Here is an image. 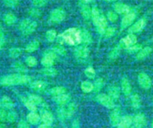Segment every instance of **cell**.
I'll return each mask as SVG.
<instances>
[{
  "label": "cell",
  "instance_id": "obj_1",
  "mask_svg": "<svg viewBox=\"0 0 153 128\" xmlns=\"http://www.w3.org/2000/svg\"><path fill=\"white\" fill-rule=\"evenodd\" d=\"M62 41L70 45H75L80 44L81 40V31L75 28H71L65 31L59 36Z\"/></svg>",
  "mask_w": 153,
  "mask_h": 128
},
{
  "label": "cell",
  "instance_id": "obj_2",
  "mask_svg": "<svg viewBox=\"0 0 153 128\" xmlns=\"http://www.w3.org/2000/svg\"><path fill=\"white\" fill-rule=\"evenodd\" d=\"M31 80L30 76L20 74H13L6 75L1 78L0 83L3 86H15L29 83Z\"/></svg>",
  "mask_w": 153,
  "mask_h": 128
},
{
  "label": "cell",
  "instance_id": "obj_3",
  "mask_svg": "<svg viewBox=\"0 0 153 128\" xmlns=\"http://www.w3.org/2000/svg\"><path fill=\"white\" fill-rule=\"evenodd\" d=\"M37 28V23L30 19H25L19 24V29L25 35L32 34Z\"/></svg>",
  "mask_w": 153,
  "mask_h": 128
},
{
  "label": "cell",
  "instance_id": "obj_4",
  "mask_svg": "<svg viewBox=\"0 0 153 128\" xmlns=\"http://www.w3.org/2000/svg\"><path fill=\"white\" fill-rule=\"evenodd\" d=\"M50 20L55 23L62 22L66 17L65 11L61 8H57L54 9L50 15Z\"/></svg>",
  "mask_w": 153,
  "mask_h": 128
},
{
  "label": "cell",
  "instance_id": "obj_5",
  "mask_svg": "<svg viewBox=\"0 0 153 128\" xmlns=\"http://www.w3.org/2000/svg\"><path fill=\"white\" fill-rule=\"evenodd\" d=\"M96 99L102 105L108 109L113 108L115 106L112 99L106 94L100 93L97 96Z\"/></svg>",
  "mask_w": 153,
  "mask_h": 128
},
{
  "label": "cell",
  "instance_id": "obj_6",
  "mask_svg": "<svg viewBox=\"0 0 153 128\" xmlns=\"http://www.w3.org/2000/svg\"><path fill=\"white\" fill-rule=\"evenodd\" d=\"M137 81L139 86L143 89L148 90L151 87L152 81L149 76L144 72L139 74L137 77Z\"/></svg>",
  "mask_w": 153,
  "mask_h": 128
},
{
  "label": "cell",
  "instance_id": "obj_7",
  "mask_svg": "<svg viewBox=\"0 0 153 128\" xmlns=\"http://www.w3.org/2000/svg\"><path fill=\"white\" fill-rule=\"evenodd\" d=\"M56 59V53L52 51L47 52L45 54L41 59V63L45 67H51Z\"/></svg>",
  "mask_w": 153,
  "mask_h": 128
},
{
  "label": "cell",
  "instance_id": "obj_8",
  "mask_svg": "<svg viewBox=\"0 0 153 128\" xmlns=\"http://www.w3.org/2000/svg\"><path fill=\"white\" fill-rule=\"evenodd\" d=\"M76 106L74 103H71L68 105L65 108H63L59 111V115L62 118L71 117L75 112Z\"/></svg>",
  "mask_w": 153,
  "mask_h": 128
},
{
  "label": "cell",
  "instance_id": "obj_9",
  "mask_svg": "<svg viewBox=\"0 0 153 128\" xmlns=\"http://www.w3.org/2000/svg\"><path fill=\"white\" fill-rule=\"evenodd\" d=\"M136 19V14L134 12L130 11V13L124 15L121 22V26L122 28H126L128 27Z\"/></svg>",
  "mask_w": 153,
  "mask_h": 128
},
{
  "label": "cell",
  "instance_id": "obj_10",
  "mask_svg": "<svg viewBox=\"0 0 153 128\" xmlns=\"http://www.w3.org/2000/svg\"><path fill=\"white\" fill-rule=\"evenodd\" d=\"M113 7L115 12L117 14H126L131 11V8L128 5L121 2L115 3Z\"/></svg>",
  "mask_w": 153,
  "mask_h": 128
},
{
  "label": "cell",
  "instance_id": "obj_11",
  "mask_svg": "<svg viewBox=\"0 0 153 128\" xmlns=\"http://www.w3.org/2000/svg\"><path fill=\"white\" fill-rule=\"evenodd\" d=\"M137 38L134 33H128L124 38H123L121 40V42L125 45L126 48L130 47L136 44Z\"/></svg>",
  "mask_w": 153,
  "mask_h": 128
},
{
  "label": "cell",
  "instance_id": "obj_12",
  "mask_svg": "<svg viewBox=\"0 0 153 128\" xmlns=\"http://www.w3.org/2000/svg\"><path fill=\"white\" fill-rule=\"evenodd\" d=\"M145 25H146L145 20L143 19H140L137 22H136L133 25H131L129 28V29H128V32L130 33L140 32L145 28Z\"/></svg>",
  "mask_w": 153,
  "mask_h": 128
},
{
  "label": "cell",
  "instance_id": "obj_13",
  "mask_svg": "<svg viewBox=\"0 0 153 128\" xmlns=\"http://www.w3.org/2000/svg\"><path fill=\"white\" fill-rule=\"evenodd\" d=\"M89 54V50L85 46H80L75 50V56L80 59H84L88 57Z\"/></svg>",
  "mask_w": 153,
  "mask_h": 128
},
{
  "label": "cell",
  "instance_id": "obj_14",
  "mask_svg": "<svg viewBox=\"0 0 153 128\" xmlns=\"http://www.w3.org/2000/svg\"><path fill=\"white\" fill-rule=\"evenodd\" d=\"M14 106V102L8 96H3L0 100V106L2 108L12 109Z\"/></svg>",
  "mask_w": 153,
  "mask_h": 128
},
{
  "label": "cell",
  "instance_id": "obj_15",
  "mask_svg": "<svg viewBox=\"0 0 153 128\" xmlns=\"http://www.w3.org/2000/svg\"><path fill=\"white\" fill-rule=\"evenodd\" d=\"M107 24H108V22H107L106 18L104 16H101L96 26L97 27V32L100 34L101 35L104 34L105 30L107 28Z\"/></svg>",
  "mask_w": 153,
  "mask_h": 128
},
{
  "label": "cell",
  "instance_id": "obj_16",
  "mask_svg": "<svg viewBox=\"0 0 153 128\" xmlns=\"http://www.w3.org/2000/svg\"><path fill=\"white\" fill-rule=\"evenodd\" d=\"M133 121L136 128H143L146 122L145 117L142 114H138L134 116Z\"/></svg>",
  "mask_w": 153,
  "mask_h": 128
},
{
  "label": "cell",
  "instance_id": "obj_17",
  "mask_svg": "<svg viewBox=\"0 0 153 128\" xmlns=\"http://www.w3.org/2000/svg\"><path fill=\"white\" fill-rule=\"evenodd\" d=\"M133 122L131 116L126 115L121 118L117 126L118 128H129Z\"/></svg>",
  "mask_w": 153,
  "mask_h": 128
},
{
  "label": "cell",
  "instance_id": "obj_18",
  "mask_svg": "<svg viewBox=\"0 0 153 128\" xmlns=\"http://www.w3.org/2000/svg\"><path fill=\"white\" fill-rule=\"evenodd\" d=\"M121 87L123 93L126 96H128L131 92V86L130 83L126 78H123L121 82Z\"/></svg>",
  "mask_w": 153,
  "mask_h": 128
},
{
  "label": "cell",
  "instance_id": "obj_19",
  "mask_svg": "<svg viewBox=\"0 0 153 128\" xmlns=\"http://www.w3.org/2000/svg\"><path fill=\"white\" fill-rule=\"evenodd\" d=\"M152 49L151 47L149 46L145 47L142 48L137 54L136 57L137 60H143L145 59L146 57H148L151 53L152 52Z\"/></svg>",
  "mask_w": 153,
  "mask_h": 128
},
{
  "label": "cell",
  "instance_id": "obj_20",
  "mask_svg": "<svg viewBox=\"0 0 153 128\" xmlns=\"http://www.w3.org/2000/svg\"><path fill=\"white\" fill-rule=\"evenodd\" d=\"M41 118L42 122L48 126H51L53 123V116L49 111H44L41 113Z\"/></svg>",
  "mask_w": 153,
  "mask_h": 128
},
{
  "label": "cell",
  "instance_id": "obj_21",
  "mask_svg": "<svg viewBox=\"0 0 153 128\" xmlns=\"http://www.w3.org/2000/svg\"><path fill=\"white\" fill-rule=\"evenodd\" d=\"M81 14L85 19H89L91 16V9L87 4H83L81 7Z\"/></svg>",
  "mask_w": 153,
  "mask_h": 128
},
{
  "label": "cell",
  "instance_id": "obj_22",
  "mask_svg": "<svg viewBox=\"0 0 153 128\" xmlns=\"http://www.w3.org/2000/svg\"><path fill=\"white\" fill-rule=\"evenodd\" d=\"M27 121L31 124H36L40 120V117L35 112H30L26 116Z\"/></svg>",
  "mask_w": 153,
  "mask_h": 128
},
{
  "label": "cell",
  "instance_id": "obj_23",
  "mask_svg": "<svg viewBox=\"0 0 153 128\" xmlns=\"http://www.w3.org/2000/svg\"><path fill=\"white\" fill-rule=\"evenodd\" d=\"M53 100L57 103L63 105L68 103L70 100V96L69 95L65 93L57 96L53 97Z\"/></svg>",
  "mask_w": 153,
  "mask_h": 128
},
{
  "label": "cell",
  "instance_id": "obj_24",
  "mask_svg": "<svg viewBox=\"0 0 153 128\" xmlns=\"http://www.w3.org/2000/svg\"><path fill=\"white\" fill-rule=\"evenodd\" d=\"M39 47V41L37 40H33L26 45L25 50L28 53H32L36 51V50H38Z\"/></svg>",
  "mask_w": 153,
  "mask_h": 128
},
{
  "label": "cell",
  "instance_id": "obj_25",
  "mask_svg": "<svg viewBox=\"0 0 153 128\" xmlns=\"http://www.w3.org/2000/svg\"><path fill=\"white\" fill-rule=\"evenodd\" d=\"M46 86L47 84L45 82L39 80L33 81L30 84V87L32 89L37 91L43 90L46 87Z\"/></svg>",
  "mask_w": 153,
  "mask_h": 128
},
{
  "label": "cell",
  "instance_id": "obj_26",
  "mask_svg": "<svg viewBox=\"0 0 153 128\" xmlns=\"http://www.w3.org/2000/svg\"><path fill=\"white\" fill-rule=\"evenodd\" d=\"M4 22L8 25H14L17 21V17L13 13H7L4 16Z\"/></svg>",
  "mask_w": 153,
  "mask_h": 128
},
{
  "label": "cell",
  "instance_id": "obj_27",
  "mask_svg": "<svg viewBox=\"0 0 153 128\" xmlns=\"http://www.w3.org/2000/svg\"><path fill=\"white\" fill-rule=\"evenodd\" d=\"M66 93V89L62 86L54 87L50 90V93L54 96H57Z\"/></svg>",
  "mask_w": 153,
  "mask_h": 128
},
{
  "label": "cell",
  "instance_id": "obj_28",
  "mask_svg": "<svg viewBox=\"0 0 153 128\" xmlns=\"http://www.w3.org/2000/svg\"><path fill=\"white\" fill-rule=\"evenodd\" d=\"M100 12L99 9L94 7L93 8H91V17L92 19L93 22L94 23V25L95 26H96V25L97 24L100 18Z\"/></svg>",
  "mask_w": 153,
  "mask_h": 128
},
{
  "label": "cell",
  "instance_id": "obj_29",
  "mask_svg": "<svg viewBox=\"0 0 153 128\" xmlns=\"http://www.w3.org/2000/svg\"><path fill=\"white\" fill-rule=\"evenodd\" d=\"M81 89L85 93H90L94 89V85L88 81H84L81 84Z\"/></svg>",
  "mask_w": 153,
  "mask_h": 128
},
{
  "label": "cell",
  "instance_id": "obj_30",
  "mask_svg": "<svg viewBox=\"0 0 153 128\" xmlns=\"http://www.w3.org/2000/svg\"><path fill=\"white\" fill-rule=\"evenodd\" d=\"M110 119H111V123L114 125V126H117L120 119V112L117 109L114 110L110 115Z\"/></svg>",
  "mask_w": 153,
  "mask_h": 128
},
{
  "label": "cell",
  "instance_id": "obj_31",
  "mask_svg": "<svg viewBox=\"0 0 153 128\" xmlns=\"http://www.w3.org/2000/svg\"><path fill=\"white\" fill-rule=\"evenodd\" d=\"M108 95L112 98L117 99L120 97V92L119 89L116 86L111 87L108 90Z\"/></svg>",
  "mask_w": 153,
  "mask_h": 128
},
{
  "label": "cell",
  "instance_id": "obj_32",
  "mask_svg": "<svg viewBox=\"0 0 153 128\" xmlns=\"http://www.w3.org/2000/svg\"><path fill=\"white\" fill-rule=\"evenodd\" d=\"M81 40L85 44H90L91 42L92 37L88 31L84 30L81 32Z\"/></svg>",
  "mask_w": 153,
  "mask_h": 128
},
{
  "label": "cell",
  "instance_id": "obj_33",
  "mask_svg": "<svg viewBox=\"0 0 153 128\" xmlns=\"http://www.w3.org/2000/svg\"><path fill=\"white\" fill-rule=\"evenodd\" d=\"M8 54L10 57L13 59H16L20 56V54H22V51L20 48L14 47L9 50Z\"/></svg>",
  "mask_w": 153,
  "mask_h": 128
},
{
  "label": "cell",
  "instance_id": "obj_34",
  "mask_svg": "<svg viewBox=\"0 0 153 128\" xmlns=\"http://www.w3.org/2000/svg\"><path fill=\"white\" fill-rule=\"evenodd\" d=\"M42 73L47 76L54 77L57 75V70L52 67H45L42 70Z\"/></svg>",
  "mask_w": 153,
  "mask_h": 128
},
{
  "label": "cell",
  "instance_id": "obj_35",
  "mask_svg": "<svg viewBox=\"0 0 153 128\" xmlns=\"http://www.w3.org/2000/svg\"><path fill=\"white\" fill-rule=\"evenodd\" d=\"M131 103L134 108L137 109L140 105V99L137 94H134L131 97Z\"/></svg>",
  "mask_w": 153,
  "mask_h": 128
},
{
  "label": "cell",
  "instance_id": "obj_36",
  "mask_svg": "<svg viewBox=\"0 0 153 128\" xmlns=\"http://www.w3.org/2000/svg\"><path fill=\"white\" fill-rule=\"evenodd\" d=\"M57 36V33L55 30L51 29L47 31L45 33V38L49 42H53L55 40Z\"/></svg>",
  "mask_w": 153,
  "mask_h": 128
},
{
  "label": "cell",
  "instance_id": "obj_37",
  "mask_svg": "<svg viewBox=\"0 0 153 128\" xmlns=\"http://www.w3.org/2000/svg\"><path fill=\"white\" fill-rule=\"evenodd\" d=\"M84 74L87 77H88V78H90V79L94 78L96 76V71H95L94 69L91 66H89V67L87 68L84 70Z\"/></svg>",
  "mask_w": 153,
  "mask_h": 128
},
{
  "label": "cell",
  "instance_id": "obj_38",
  "mask_svg": "<svg viewBox=\"0 0 153 128\" xmlns=\"http://www.w3.org/2000/svg\"><path fill=\"white\" fill-rule=\"evenodd\" d=\"M25 106L29 109L30 112H35L36 111V106L33 102H32L30 100L25 99L23 101Z\"/></svg>",
  "mask_w": 153,
  "mask_h": 128
},
{
  "label": "cell",
  "instance_id": "obj_39",
  "mask_svg": "<svg viewBox=\"0 0 153 128\" xmlns=\"http://www.w3.org/2000/svg\"><path fill=\"white\" fill-rule=\"evenodd\" d=\"M29 100H30L32 102H33L34 104L36 105H40L42 103L43 100L42 98L38 95H30L29 97Z\"/></svg>",
  "mask_w": 153,
  "mask_h": 128
},
{
  "label": "cell",
  "instance_id": "obj_40",
  "mask_svg": "<svg viewBox=\"0 0 153 128\" xmlns=\"http://www.w3.org/2000/svg\"><path fill=\"white\" fill-rule=\"evenodd\" d=\"M18 115L14 111H11L8 112L7 115V121L9 123H14L16 121Z\"/></svg>",
  "mask_w": 153,
  "mask_h": 128
},
{
  "label": "cell",
  "instance_id": "obj_41",
  "mask_svg": "<svg viewBox=\"0 0 153 128\" xmlns=\"http://www.w3.org/2000/svg\"><path fill=\"white\" fill-rule=\"evenodd\" d=\"M53 51L55 53H57L60 55H62V56H64L66 54V49L60 45H55L53 48Z\"/></svg>",
  "mask_w": 153,
  "mask_h": 128
},
{
  "label": "cell",
  "instance_id": "obj_42",
  "mask_svg": "<svg viewBox=\"0 0 153 128\" xmlns=\"http://www.w3.org/2000/svg\"><path fill=\"white\" fill-rule=\"evenodd\" d=\"M13 67L16 71H17L20 72H25L27 71L26 67L23 63H22L19 62H17L14 63L13 65Z\"/></svg>",
  "mask_w": 153,
  "mask_h": 128
},
{
  "label": "cell",
  "instance_id": "obj_43",
  "mask_svg": "<svg viewBox=\"0 0 153 128\" xmlns=\"http://www.w3.org/2000/svg\"><path fill=\"white\" fill-rule=\"evenodd\" d=\"M32 5L36 8H41L47 4V0H32Z\"/></svg>",
  "mask_w": 153,
  "mask_h": 128
},
{
  "label": "cell",
  "instance_id": "obj_44",
  "mask_svg": "<svg viewBox=\"0 0 153 128\" xmlns=\"http://www.w3.org/2000/svg\"><path fill=\"white\" fill-rule=\"evenodd\" d=\"M5 5L8 8H14L19 3V0H4Z\"/></svg>",
  "mask_w": 153,
  "mask_h": 128
},
{
  "label": "cell",
  "instance_id": "obj_45",
  "mask_svg": "<svg viewBox=\"0 0 153 128\" xmlns=\"http://www.w3.org/2000/svg\"><path fill=\"white\" fill-rule=\"evenodd\" d=\"M26 62L27 65V66L30 67H33L36 65L37 64V60L33 56H29L26 59Z\"/></svg>",
  "mask_w": 153,
  "mask_h": 128
},
{
  "label": "cell",
  "instance_id": "obj_46",
  "mask_svg": "<svg viewBox=\"0 0 153 128\" xmlns=\"http://www.w3.org/2000/svg\"><path fill=\"white\" fill-rule=\"evenodd\" d=\"M107 18L111 22H115L118 19L117 13L112 11H109L107 13Z\"/></svg>",
  "mask_w": 153,
  "mask_h": 128
},
{
  "label": "cell",
  "instance_id": "obj_47",
  "mask_svg": "<svg viewBox=\"0 0 153 128\" xmlns=\"http://www.w3.org/2000/svg\"><path fill=\"white\" fill-rule=\"evenodd\" d=\"M29 13L30 16L33 17H38L41 16V11L38 8L34 7L29 10Z\"/></svg>",
  "mask_w": 153,
  "mask_h": 128
},
{
  "label": "cell",
  "instance_id": "obj_48",
  "mask_svg": "<svg viewBox=\"0 0 153 128\" xmlns=\"http://www.w3.org/2000/svg\"><path fill=\"white\" fill-rule=\"evenodd\" d=\"M115 32V29L114 27H108L105 30L104 35L106 38H110L114 35Z\"/></svg>",
  "mask_w": 153,
  "mask_h": 128
},
{
  "label": "cell",
  "instance_id": "obj_49",
  "mask_svg": "<svg viewBox=\"0 0 153 128\" xmlns=\"http://www.w3.org/2000/svg\"><path fill=\"white\" fill-rule=\"evenodd\" d=\"M8 112L4 108L0 109V121L4 122L7 120Z\"/></svg>",
  "mask_w": 153,
  "mask_h": 128
},
{
  "label": "cell",
  "instance_id": "obj_50",
  "mask_svg": "<svg viewBox=\"0 0 153 128\" xmlns=\"http://www.w3.org/2000/svg\"><path fill=\"white\" fill-rule=\"evenodd\" d=\"M142 48V46L141 44H134L133 45H131L130 47L126 48V49L130 51H140Z\"/></svg>",
  "mask_w": 153,
  "mask_h": 128
},
{
  "label": "cell",
  "instance_id": "obj_51",
  "mask_svg": "<svg viewBox=\"0 0 153 128\" xmlns=\"http://www.w3.org/2000/svg\"><path fill=\"white\" fill-rule=\"evenodd\" d=\"M102 86H103V80L102 78H99L95 81L94 88L95 87L96 90L97 91H99L102 88Z\"/></svg>",
  "mask_w": 153,
  "mask_h": 128
},
{
  "label": "cell",
  "instance_id": "obj_52",
  "mask_svg": "<svg viewBox=\"0 0 153 128\" xmlns=\"http://www.w3.org/2000/svg\"><path fill=\"white\" fill-rule=\"evenodd\" d=\"M18 128H30V127L26 121L22 120L19 122Z\"/></svg>",
  "mask_w": 153,
  "mask_h": 128
},
{
  "label": "cell",
  "instance_id": "obj_53",
  "mask_svg": "<svg viewBox=\"0 0 153 128\" xmlns=\"http://www.w3.org/2000/svg\"><path fill=\"white\" fill-rule=\"evenodd\" d=\"M5 42V36L4 33L0 30V50L2 49Z\"/></svg>",
  "mask_w": 153,
  "mask_h": 128
},
{
  "label": "cell",
  "instance_id": "obj_54",
  "mask_svg": "<svg viewBox=\"0 0 153 128\" xmlns=\"http://www.w3.org/2000/svg\"><path fill=\"white\" fill-rule=\"evenodd\" d=\"M71 128H80L79 121L78 119H75L72 121Z\"/></svg>",
  "mask_w": 153,
  "mask_h": 128
},
{
  "label": "cell",
  "instance_id": "obj_55",
  "mask_svg": "<svg viewBox=\"0 0 153 128\" xmlns=\"http://www.w3.org/2000/svg\"><path fill=\"white\" fill-rule=\"evenodd\" d=\"M118 54V49L116 47L110 53V57L111 58H115L116 56Z\"/></svg>",
  "mask_w": 153,
  "mask_h": 128
},
{
  "label": "cell",
  "instance_id": "obj_56",
  "mask_svg": "<svg viewBox=\"0 0 153 128\" xmlns=\"http://www.w3.org/2000/svg\"><path fill=\"white\" fill-rule=\"evenodd\" d=\"M50 126H48V125H47L45 124H40L38 128H50Z\"/></svg>",
  "mask_w": 153,
  "mask_h": 128
},
{
  "label": "cell",
  "instance_id": "obj_57",
  "mask_svg": "<svg viewBox=\"0 0 153 128\" xmlns=\"http://www.w3.org/2000/svg\"><path fill=\"white\" fill-rule=\"evenodd\" d=\"M0 128H7L5 124L2 121H0Z\"/></svg>",
  "mask_w": 153,
  "mask_h": 128
},
{
  "label": "cell",
  "instance_id": "obj_58",
  "mask_svg": "<svg viewBox=\"0 0 153 128\" xmlns=\"http://www.w3.org/2000/svg\"><path fill=\"white\" fill-rule=\"evenodd\" d=\"M93 0H82V1L83 2V3L84 4H88L90 2H91Z\"/></svg>",
  "mask_w": 153,
  "mask_h": 128
},
{
  "label": "cell",
  "instance_id": "obj_59",
  "mask_svg": "<svg viewBox=\"0 0 153 128\" xmlns=\"http://www.w3.org/2000/svg\"><path fill=\"white\" fill-rule=\"evenodd\" d=\"M104 1H107V2H110V1H114V0H104Z\"/></svg>",
  "mask_w": 153,
  "mask_h": 128
},
{
  "label": "cell",
  "instance_id": "obj_60",
  "mask_svg": "<svg viewBox=\"0 0 153 128\" xmlns=\"http://www.w3.org/2000/svg\"><path fill=\"white\" fill-rule=\"evenodd\" d=\"M151 128H153V119H152V124H151Z\"/></svg>",
  "mask_w": 153,
  "mask_h": 128
},
{
  "label": "cell",
  "instance_id": "obj_61",
  "mask_svg": "<svg viewBox=\"0 0 153 128\" xmlns=\"http://www.w3.org/2000/svg\"><path fill=\"white\" fill-rule=\"evenodd\" d=\"M152 42H153V38H152Z\"/></svg>",
  "mask_w": 153,
  "mask_h": 128
},
{
  "label": "cell",
  "instance_id": "obj_62",
  "mask_svg": "<svg viewBox=\"0 0 153 128\" xmlns=\"http://www.w3.org/2000/svg\"><path fill=\"white\" fill-rule=\"evenodd\" d=\"M129 128H133V127H129Z\"/></svg>",
  "mask_w": 153,
  "mask_h": 128
}]
</instances>
